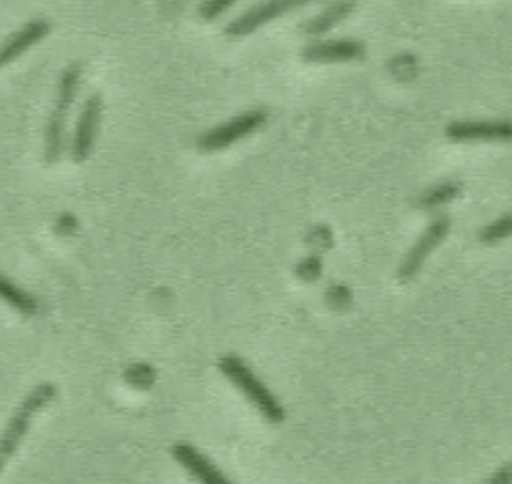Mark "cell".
I'll return each mask as SVG.
<instances>
[{
	"label": "cell",
	"instance_id": "11",
	"mask_svg": "<svg viewBox=\"0 0 512 484\" xmlns=\"http://www.w3.org/2000/svg\"><path fill=\"white\" fill-rule=\"evenodd\" d=\"M364 54V46L356 40H328L306 46L302 58L308 62H342L354 60Z\"/></svg>",
	"mask_w": 512,
	"mask_h": 484
},
{
	"label": "cell",
	"instance_id": "7",
	"mask_svg": "<svg viewBox=\"0 0 512 484\" xmlns=\"http://www.w3.org/2000/svg\"><path fill=\"white\" fill-rule=\"evenodd\" d=\"M304 4V2H294V0H272V2H262L250 10H246L244 14L236 16L234 20H230L224 28V34L228 38H242L248 36L250 32H254L256 28H260L262 24L274 20L276 16L284 14L286 10Z\"/></svg>",
	"mask_w": 512,
	"mask_h": 484
},
{
	"label": "cell",
	"instance_id": "9",
	"mask_svg": "<svg viewBox=\"0 0 512 484\" xmlns=\"http://www.w3.org/2000/svg\"><path fill=\"white\" fill-rule=\"evenodd\" d=\"M452 140H508L512 138V122L508 120H464L446 126Z\"/></svg>",
	"mask_w": 512,
	"mask_h": 484
},
{
	"label": "cell",
	"instance_id": "5",
	"mask_svg": "<svg viewBox=\"0 0 512 484\" xmlns=\"http://www.w3.org/2000/svg\"><path fill=\"white\" fill-rule=\"evenodd\" d=\"M100 118H102V96L94 92L84 100V106L80 110V116L74 128V136L70 142V156L74 162L80 164L88 160L94 140L98 136Z\"/></svg>",
	"mask_w": 512,
	"mask_h": 484
},
{
	"label": "cell",
	"instance_id": "10",
	"mask_svg": "<svg viewBox=\"0 0 512 484\" xmlns=\"http://www.w3.org/2000/svg\"><path fill=\"white\" fill-rule=\"evenodd\" d=\"M174 458L202 484H232L202 452H198L194 446L178 442L172 446Z\"/></svg>",
	"mask_w": 512,
	"mask_h": 484
},
{
	"label": "cell",
	"instance_id": "13",
	"mask_svg": "<svg viewBox=\"0 0 512 484\" xmlns=\"http://www.w3.org/2000/svg\"><path fill=\"white\" fill-rule=\"evenodd\" d=\"M0 298L8 302L14 310H18L24 316H32L38 312V302L32 294L18 288L12 280H8L4 274H0Z\"/></svg>",
	"mask_w": 512,
	"mask_h": 484
},
{
	"label": "cell",
	"instance_id": "4",
	"mask_svg": "<svg viewBox=\"0 0 512 484\" xmlns=\"http://www.w3.org/2000/svg\"><path fill=\"white\" fill-rule=\"evenodd\" d=\"M266 120V114L262 110H248V112H242L238 116H234L232 120L224 122V124H218L210 130H206L196 146L202 150V152H214V150H224L228 148L230 144L246 138L248 134H252L254 130H258Z\"/></svg>",
	"mask_w": 512,
	"mask_h": 484
},
{
	"label": "cell",
	"instance_id": "1",
	"mask_svg": "<svg viewBox=\"0 0 512 484\" xmlns=\"http://www.w3.org/2000/svg\"><path fill=\"white\" fill-rule=\"evenodd\" d=\"M82 78V64L70 62L58 80L54 104L46 122V134H44V158L48 164L58 162L64 150V132H66V120L70 114V108L74 104V98L80 88Z\"/></svg>",
	"mask_w": 512,
	"mask_h": 484
},
{
	"label": "cell",
	"instance_id": "12",
	"mask_svg": "<svg viewBox=\"0 0 512 484\" xmlns=\"http://www.w3.org/2000/svg\"><path fill=\"white\" fill-rule=\"evenodd\" d=\"M352 10H354V2H334V4H330L324 12H320V14L314 16L312 20H308V22L302 26V30H304L308 36L324 34V32H328L330 28H334L340 20H344Z\"/></svg>",
	"mask_w": 512,
	"mask_h": 484
},
{
	"label": "cell",
	"instance_id": "3",
	"mask_svg": "<svg viewBox=\"0 0 512 484\" xmlns=\"http://www.w3.org/2000/svg\"><path fill=\"white\" fill-rule=\"evenodd\" d=\"M54 394H56V388L52 384H48V382L38 384L18 404V408L14 410V414L10 416L8 424L4 426V430L0 434V470L4 468L8 458L16 452V448L20 446L36 412H40L54 398Z\"/></svg>",
	"mask_w": 512,
	"mask_h": 484
},
{
	"label": "cell",
	"instance_id": "2",
	"mask_svg": "<svg viewBox=\"0 0 512 484\" xmlns=\"http://www.w3.org/2000/svg\"><path fill=\"white\" fill-rule=\"evenodd\" d=\"M222 374L258 408V412L272 424L284 420V408L266 384L252 372V368L236 354H224L220 358Z\"/></svg>",
	"mask_w": 512,
	"mask_h": 484
},
{
	"label": "cell",
	"instance_id": "17",
	"mask_svg": "<svg viewBox=\"0 0 512 484\" xmlns=\"http://www.w3.org/2000/svg\"><path fill=\"white\" fill-rule=\"evenodd\" d=\"M480 484H512V460L506 462L504 466H500L492 476H488Z\"/></svg>",
	"mask_w": 512,
	"mask_h": 484
},
{
	"label": "cell",
	"instance_id": "14",
	"mask_svg": "<svg viewBox=\"0 0 512 484\" xmlns=\"http://www.w3.org/2000/svg\"><path fill=\"white\" fill-rule=\"evenodd\" d=\"M508 236H512V212H508V214L496 218L494 222L486 224V226L480 230V234H478V238H480L484 244H494V242L504 240V238H508Z\"/></svg>",
	"mask_w": 512,
	"mask_h": 484
},
{
	"label": "cell",
	"instance_id": "8",
	"mask_svg": "<svg viewBox=\"0 0 512 484\" xmlns=\"http://www.w3.org/2000/svg\"><path fill=\"white\" fill-rule=\"evenodd\" d=\"M50 32V22L44 18H32L22 28L12 32L2 44H0V68L14 62L20 54H24L28 48H32L36 42L46 38Z\"/></svg>",
	"mask_w": 512,
	"mask_h": 484
},
{
	"label": "cell",
	"instance_id": "6",
	"mask_svg": "<svg viewBox=\"0 0 512 484\" xmlns=\"http://www.w3.org/2000/svg\"><path fill=\"white\" fill-rule=\"evenodd\" d=\"M450 230V220L444 216H438L424 232L422 236L414 242V246L408 250V254L404 256V260L400 262L398 270H396V278L400 282H408L412 280L420 268L424 266L426 258L430 256V252L444 240V236Z\"/></svg>",
	"mask_w": 512,
	"mask_h": 484
},
{
	"label": "cell",
	"instance_id": "15",
	"mask_svg": "<svg viewBox=\"0 0 512 484\" xmlns=\"http://www.w3.org/2000/svg\"><path fill=\"white\" fill-rule=\"evenodd\" d=\"M458 192H460V186H458L456 182L448 180V182H442V184L434 186L432 190H428V192L420 198V204H422V206H428V208H430V206H438V204H444V202L452 200Z\"/></svg>",
	"mask_w": 512,
	"mask_h": 484
},
{
	"label": "cell",
	"instance_id": "16",
	"mask_svg": "<svg viewBox=\"0 0 512 484\" xmlns=\"http://www.w3.org/2000/svg\"><path fill=\"white\" fill-rule=\"evenodd\" d=\"M230 6H232V0H214V2H202V4H200V8H198V12H200V16H204V18L212 20V18L220 16L224 10H228Z\"/></svg>",
	"mask_w": 512,
	"mask_h": 484
}]
</instances>
